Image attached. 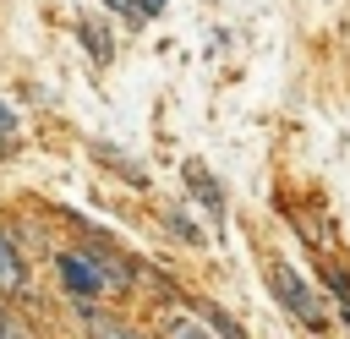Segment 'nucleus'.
<instances>
[{
	"instance_id": "1",
	"label": "nucleus",
	"mask_w": 350,
	"mask_h": 339,
	"mask_svg": "<svg viewBox=\"0 0 350 339\" xmlns=\"http://www.w3.org/2000/svg\"><path fill=\"white\" fill-rule=\"evenodd\" d=\"M55 268H60V279H66V290H71L77 301H98L109 284H126V273L104 268V262H98V257H88V252H60V257H55Z\"/></svg>"
},
{
	"instance_id": "2",
	"label": "nucleus",
	"mask_w": 350,
	"mask_h": 339,
	"mask_svg": "<svg viewBox=\"0 0 350 339\" xmlns=\"http://www.w3.org/2000/svg\"><path fill=\"white\" fill-rule=\"evenodd\" d=\"M268 284H273V295L290 306V317H301L306 328H323V323H328V317H323V306H317V295L301 284V273H295L290 262H273V268H268Z\"/></svg>"
},
{
	"instance_id": "3",
	"label": "nucleus",
	"mask_w": 350,
	"mask_h": 339,
	"mask_svg": "<svg viewBox=\"0 0 350 339\" xmlns=\"http://www.w3.org/2000/svg\"><path fill=\"white\" fill-rule=\"evenodd\" d=\"M180 175H186L191 197H197V202H202V208H208L213 219H224V186H219V180L208 175V164H202V159H186V170H180Z\"/></svg>"
},
{
	"instance_id": "4",
	"label": "nucleus",
	"mask_w": 350,
	"mask_h": 339,
	"mask_svg": "<svg viewBox=\"0 0 350 339\" xmlns=\"http://www.w3.org/2000/svg\"><path fill=\"white\" fill-rule=\"evenodd\" d=\"M82 323H88V339H142L131 323H120V317H109V312H98L93 301H82Z\"/></svg>"
},
{
	"instance_id": "5",
	"label": "nucleus",
	"mask_w": 350,
	"mask_h": 339,
	"mask_svg": "<svg viewBox=\"0 0 350 339\" xmlns=\"http://www.w3.org/2000/svg\"><path fill=\"white\" fill-rule=\"evenodd\" d=\"M27 284V268H22V252L11 246V235L0 230V290L11 295V290H22Z\"/></svg>"
},
{
	"instance_id": "6",
	"label": "nucleus",
	"mask_w": 350,
	"mask_h": 339,
	"mask_svg": "<svg viewBox=\"0 0 350 339\" xmlns=\"http://www.w3.org/2000/svg\"><path fill=\"white\" fill-rule=\"evenodd\" d=\"M93 159H98V164H109V170H120V175H126L131 186H148V170H142L137 159H126V153H115L109 142H93Z\"/></svg>"
},
{
	"instance_id": "7",
	"label": "nucleus",
	"mask_w": 350,
	"mask_h": 339,
	"mask_svg": "<svg viewBox=\"0 0 350 339\" xmlns=\"http://www.w3.org/2000/svg\"><path fill=\"white\" fill-rule=\"evenodd\" d=\"M164 339H213V334H208V323L191 317V312H164Z\"/></svg>"
},
{
	"instance_id": "8",
	"label": "nucleus",
	"mask_w": 350,
	"mask_h": 339,
	"mask_svg": "<svg viewBox=\"0 0 350 339\" xmlns=\"http://www.w3.org/2000/svg\"><path fill=\"white\" fill-rule=\"evenodd\" d=\"M77 33H82V44L93 49V60H98V66H104V60L115 55V44H109V33H104V22H98V16H88V22L77 27Z\"/></svg>"
},
{
	"instance_id": "9",
	"label": "nucleus",
	"mask_w": 350,
	"mask_h": 339,
	"mask_svg": "<svg viewBox=\"0 0 350 339\" xmlns=\"http://www.w3.org/2000/svg\"><path fill=\"white\" fill-rule=\"evenodd\" d=\"M170 230H175V235H180L186 246H202V241H208V235H202V230H197V224H191L186 213H170Z\"/></svg>"
},
{
	"instance_id": "10",
	"label": "nucleus",
	"mask_w": 350,
	"mask_h": 339,
	"mask_svg": "<svg viewBox=\"0 0 350 339\" xmlns=\"http://www.w3.org/2000/svg\"><path fill=\"white\" fill-rule=\"evenodd\" d=\"M159 11H164V0H131V11H126V22H131V27H142V22H153Z\"/></svg>"
},
{
	"instance_id": "11",
	"label": "nucleus",
	"mask_w": 350,
	"mask_h": 339,
	"mask_svg": "<svg viewBox=\"0 0 350 339\" xmlns=\"http://www.w3.org/2000/svg\"><path fill=\"white\" fill-rule=\"evenodd\" d=\"M104 5H109V11H120V16L131 11V0H104Z\"/></svg>"
},
{
	"instance_id": "12",
	"label": "nucleus",
	"mask_w": 350,
	"mask_h": 339,
	"mask_svg": "<svg viewBox=\"0 0 350 339\" xmlns=\"http://www.w3.org/2000/svg\"><path fill=\"white\" fill-rule=\"evenodd\" d=\"M0 131H11V109L5 104H0Z\"/></svg>"
},
{
	"instance_id": "13",
	"label": "nucleus",
	"mask_w": 350,
	"mask_h": 339,
	"mask_svg": "<svg viewBox=\"0 0 350 339\" xmlns=\"http://www.w3.org/2000/svg\"><path fill=\"white\" fill-rule=\"evenodd\" d=\"M0 339H5V317H0Z\"/></svg>"
},
{
	"instance_id": "14",
	"label": "nucleus",
	"mask_w": 350,
	"mask_h": 339,
	"mask_svg": "<svg viewBox=\"0 0 350 339\" xmlns=\"http://www.w3.org/2000/svg\"><path fill=\"white\" fill-rule=\"evenodd\" d=\"M0 148H5V142H0Z\"/></svg>"
}]
</instances>
